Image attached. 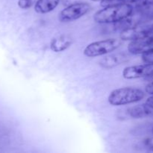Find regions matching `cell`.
Masks as SVG:
<instances>
[{
    "label": "cell",
    "mask_w": 153,
    "mask_h": 153,
    "mask_svg": "<svg viewBox=\"0 0 153 153\" xmlns=\"http://www.w3.org/2000/svg\"><path fill=\"white\" fill-rule=\"evenodd\" d=\"M133 7L128 3L105 7L94 14V20L98 23H115L129 16Z\"/></svg>",
    "instance_id": "6da1fadb"
},
{
    "label": "cell",
    "mask_w": 153,
    "mask_h": 153,
    "mask_svg": "<svg viewBox=\"0 0 153 153\" xmlns=\"http://www.w3.org/2000/svg\"><path fill=\"white\" fill-rule=\"evenodd\" d=\"M144 97V92L138 88H122L111 93L108 102L112 105H123L140 101Z\"/></svg>",
    "instance_id": "7a4b0ae2"
},
{
    "label": "cell",
    "mask_w": 153,
    "mask_h": 153,
    "mask_svg": "<svg viewBox=\"0 0 153 153\" xmlns=\"http://www.w3.org/2000/svg\"><path fill=\"white\" fill-rule=\"evenodd\" d=\"M120 45L121 40L118 39H107L96 41L90 43L85 47L84 49V54L90 58L101 56L114 52L119 48Z\"/></svg>",
    "instance_id": "3957f363"
},
{
    "label": "cell",
    "mask_w": 153,
    "mask_h": 153,
    "mask_svg": "<svg viewBox=\"0 0 153 153\" xmlns=\"http://www.w3.org/2000/svg\"><path fill=\"white\" fill-rule=\"evenodd\" d=\"M91 10V6L86 2H78L67 6L59 14L61 22H71L85 16Z\"/></svg>",
    "instance_id": "277c9868"
},
{
    "label": "cell",
    "mask_w": 153,
    "mask_h": 153,
    "mask_svg": "<svg viewBox=\"0 0 153 153\" xmlns=\"http://www.w3.org/2000/svg\"><path fill=\"white\" fill-rule=\"evenodd\" d=\"M153 34V23H145L140 24L132 28L123 30L121 31L120 37L121 40H138L143 37H147Z\"/></svg>",
    "instance_id": "5b68a950"
},
{
    "label": "cell",
    "mask_w": 153,
    "mask_h": 153,
    "mask_svg": "<svg viewBox=\"0 0 153 153\" xmlns=\"http://www.w3.org/2000/svg\"><path fill=\"white\" fill-rule=\"evenodd\" d=\"M123 76L126 79H134L153 76V64L131 66L126 67L123 71Z\"/></svg>",
    "instance_id": "8992f818"
},
{
    "label": "cell",
    "mask_w": 153,
    "mask_h": 153,
    "mask_svg": "<svg viewBox=\"0 0 153 153\" xmlns=\"http://www.w3.org/2000/svg\"><path fill=\"white\" fill-rule=\"evenodd\" d=\"M128 52L134 55L144 54L153 51V34L131 41L128 46Z\"/></svg>",
    "instance_id": "52a82bcc"
},
{
    "label": "cell",
    "mask_w": 153,
    "mask_h": 153,
    "mask_svg": "<svg viewBox=\"0 0 153 153\" xmlns=\"http://www.w3.org/2000/svg\"><path fill=\"white\" fill-rule=\"evenodd\" d=\"M129 57L125 53H116L108 55L100 61V65L106 69H111L128 61Z\"/></svg>",
    "instance_id": "ba28073f"
},
{
    "label": "cell",
    "mask_w": 153,
    "mask_h": 153,
    "mask_svg": "<svg viewBox=\"0 0 153 153\" xmlns=\"http://www.w3.org/2000/svg\"><path fill=\"white\" fill-rule=\"evenodd\" d=\"M73 43V40L69 35H61L55 37L50 43V48L53 52H59L66 50Z\"/></svg>",
    "instance_id": "9c48e42d"
},
{
    "label": "cell",
    "mask_w": 153,
    "mask_h": 153,
    "mask_svg": "<svg viewBox=\"0 0 153 153\" xmlns=\"http://www.w3.org/2000/svg\"><path fill=\"white\" fill-rule=\"evenodd\" d=\"M128 114L133 118H143L152 114L153 108L148 105L146 103L145 105H138L129 108Z\"/></svg>",
    "instance_id": "30bf717a"
},
{
    "label": "cell",
    "mask_w": 153,
    "mask_h": 153,
    "mask_svg": "<svg viewBox=\"0 0 153 153\" xmlns=\"http://www.w3.org/2000/svg\"><path fill=\"white\" fill-rule=\"evenodd\" d=\"M60 0H37L34 10L38 13H46L53 10L59 4Z\"/></svg>",
    "instance_id": "8fae6325"
},
{
    "label": "cell",
    "mask_w": 153,
    "mask_h": 153,
    "mask_svg": "<svg viewBox=\"0 0 153 153\" xmlns=\"http://www.w3.org/2000/svg\"><path fill=\"white\" fill-rule=\"evenodd\" d=\"M133 10H142L153 4V0H133L130 3Z\"/></svg>",
    "instance_id": "7c38bea8"
},
{
    "label": "cell",
    "mask_w": 153,
    "mask_h": 153,
    "mask_svg": "<svg viewBox=\"0 0 153 153\" xmlns=\"http://www.w3.org/2000/svg\"><path fill=\"white\" fill-rule=\"evenodd\" d=\"M132 1L133 0H103V1H101V5L103 7H108V6L126 4V3L130 4Z\"/></svg>",
    "instance_id": "4fadbf2b"
},
{
    "label": "cell",
    "mask_w": 153,
    "mask_h": 153,
    "mask_svg": "<svg viewBox=\"0 0 153 153\" xmlns=\"http://www.w3.org/2000/svg\"><path fill=\"white\" fill-rule=\"evenodd\" d=\"M34 0H19L18 5L22 9H28L32 6Z\"/></svg>",
    "instance_id": "5bb4252c"
},
{
    "label": "cell",
    "mask_w": 153,
    "mask_h": 153,
    "mask_svg": "<svg viewBox=\"0 0 153 153\" xmlns=\"http://www.w3.org/2000/svg\"><path fill=\"white\" fill-rule=\"evenodd\" d=\"M142 59L145 63L153 64V51L143 54L142 55Z\"/></svg>",
    "instance_id": "9a60e30c"
},
{
    "label": "cell",
    "mask_w": 153,
    "mask_h": 153,
    "mask_svg": "<svg viewBox=\"0 0 153 153\" xmlns=\"http://www.w3.org/2000/svg\"><path fill=\"white\" fill-rule=\"evenodd\" d=\"M146 91L148 94L153 95V82H151L150 83H149L146 85Z\"/></svg>",
    "instance_id": "2e32d148"
},
{
    "label": "cell",
    "mask_w": 153,
    "mask_h": 153,
    "mask_svg": "<svg viewBox=\"0 0 153 153\" xmlns=\"http://www.w3.org/2000/svg\"><path fill=\"white\" fill-rule=\"evenodd\" d=\"M146 103L148 105H149L150 107L153 108V95L152 97H149V98H148V100H146Z\"/></svg>",
    "instance_id": "e0dca14e"
},
{
    "label": "cell",
    "mask_w": 153,
    "mask_h": 153,
    "mask_svg": "<svg viewBox=\"0 0 153 153\" xmlns=\"http://www.w3.org/2000/svg\"><path fill=\"white\" fill-rule=\"evenodd\" d=\"M92 1H103V0H92Z\"/></svg>",
    "instance_id": "ac0fdd59"
},
{
    "label": "cell",
    "mask_w": 153,
    "mask_h": 153,
    "mask_svg": "<svg viewBox=\"0 0 153 153\" xmlns=\"http://www.w3.org/2000/svg\"><path fill=\"white\" fill-rule=\"evenodd\" d=\"M152 133H153V128H152Z\"/></svg>",
    "instance_id": "d6986e66"
}]
</instances>
